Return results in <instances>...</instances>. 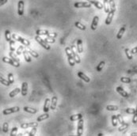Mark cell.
Here are the masks:
<instances>
[{"label": "cell", "instance_id": "28", "mask_svg": "<svg viewBox=\"0 0 137 136\" xmlns=\"http://www.w3.org/2000/svg\"><path fill=\"white\" fill-rule=\"evenodd\" d=\"M82 118V114H76V115H73V116H71L70 117V120L71 121H76V120H80V119Z\"/></svg>", "mask_w": 137, "mask_h": 136}, {"label": "cell", "instance_id": "15", "mask_svg": "<svg viewBox=\"0 0 137 136\" xmlns=\"http://www.w3.org/2000/svg\"><path fill=\"white\" fill-rule=\"evenodd\" d=\"M78 76L82 79V80L85 81L86 82H90V78L88 77L87 75H86L84 73H82V72H81V71H79V72H78Z\"/></svg>", "mask_w": 137, "mask_h": 136}, {"label": "cell", "instance_id": "44", "mask_svg": "<svg viewBox=\"0 0 137 136\" xmlns=\"http://www.w3.org/2000/svg\"><path fill=\"white\" fill-rule=\"evenodd\" d=\"M125 112L128 113V114H135L136 109H132V108H128V109H126V110H125Z\"/></svg>", "mask_w": 137, "mask_h": 136}, {"label": "cell", "instance_id": "6", "mask_svg": "<svg viewBox=\"0 0 137 136\" xmlns=\"http://www.w3.org/2000/svg\"><path fill=\"white\" fill-rule=\"evenodd\" d=\"M75 46L72 45V46L71 47V54H72V56H73V59L75 61V63H81V59H80V57L78 55V54L76 53V52H75Z\"/></svg>", "mask_w": 137, "mask_h": 136}, {"label": "cell", "instance_id": "12", "mask_svg": "<svg viewBox=\"0 0 137 136\" xmlns=\"http://www.w3.org/2000/svg\"><path fill=\"white\" fill-rule=\"evenodd\" d=\"M116 92H117L118 93H120L122 97H128V93L125 91V90H124V89L121 86H118V87H116Z\"/></svg>", "mask_w": 137, "mask_h": 136}, {"label": "cell", "instance_id": "19", "mask_svg": "<svg viewBox=\"0 0 137 136\" xmlns=\"http://www.w3.org/2000/svg\"><path fill=\"white\" fill-rule=\"evenodd\" d=\"M125 29H126V26H125V25H123V26L121 28V29L119 30L117 35H116V38L118 40H121L122 38V36H123L124 33L125 32Z\"/></svg>", "mask_w": 137, "mask_h": 136}, {"label": "cell", "instance_id": "47", "mask_svg": "<svg viewBox=\"0 0 137 136\" xmlns=\"http://www.w3.org/2000/svg\"><path fill=\"white\" fill-rule=\"evenodd\" d=\"M17 132H18V127H14L13 129H12V131H11V132H10V135L11 136L16 135H17Z\"/></svg>", "mask_w": 137, "mask_h": 136}, {"label": "cell", "instance_id": "33", "mask_svg": "<svg viewBox=\"0 0 137 136\" xmlns=\"http://www.w3.org/2000/svg\"><path fill=\"white\" fill-rule=\"evenodd\" d=\"M44 41L46 42V43H48V44H54L56 42L55 38L49 37V36H47V37L45 39H44Z\"/></svg>", "mask_w": 137, "mask_h": 136}, {"label": "cell", "instance_id": "50", "mask_svg": "<svg viewBox=\"0 0 137 136\" xmlns=\"http://www.w3.org/2000/svg\"><path fill=\"white\" fill-rule=\"evenodd\" d=\"M132 54H136L137 53V47H135L134 48H132V50L130 51Z\"/></svg>", "mask_w": 137, "mask_h": 136}, {"label": "cell", "instance_id": "27", "mask_svg": "<svg viewBox=\"0 0 137 136\" xmlns=\"http://www.w3.org/2000/svg\"><path fill=\"white\" fill-rule=\"evenodd\" d=\"M67 55V58H68V63H69L70 66L74 67L75 65V61L74 60L72 54H70V55Z\"/></svg>", "mask_w": 137, "mask_h": 136}, {"label": "cell", "instance_id": "36", "mask_svg": "<svg viewBox=\"0 0 137 136\" xmlns=\"http://www.w3.org/2000/svg\"><path fill=\"white\" fill-rule=\"evenodd\" d=\"M10 43V49L11 52H14L15 51V41L14 40H11V41L9 42Z\"/></svg>", "mask_w": 137, "mask_h": 136}, {"label": "cell", "instance_id": "46", "mask_svg": "<svg viewBox=\"0 0 137 136\" xmlns=\"http://www.w3.org/2000/svg\"><path fill=\"white\" fill-rule=\"evenodd\" d=\"M36 127H32V130H31V131L29 133V136H33L36 135Z\"/></svg>", "mask_w": 137, "mask_h": 136}, {"label": "cell", "instance_id": "2", "mask_svg": "<svg viewBox=\"0 0 137 136\" xmlns=\"http://www.w3.org/2000/svg\"><path fill=\"white\" fill-rule=\"evenodd\" d=\"M35 40L38 42L41 45L43 48H44V49H46V50H50V49H51V47L49 46V45H48V44L46 43V42L44 41V40L42 39L40 36L36 35V36H35Z\"/></svg>", "mask_w": 137, "mask_h": 136}, {"label": "cell", "instance_id": "51", "mask_svg": "<svg viewBox=\"0 0 137 136\" xmlns=\"http://www.w3.org/2000/svg\"><path fill=\"white\" fill-rule=\"evenodd\" d=\"M7 1H8V0H0V7H2V5L7 3Z\"/></svg>", "mask_w": 137, "mask_h": 136}, {"label": "cell", "instance_id": "23", "mask_svg": "<svg viewBox=\"0 0 137 136\" xmlns=\"http://www.w3.org/2000/svg\"><path fill=\"white\" fill-rule=\"evenodd\" d=\"M26 50L28 51V52L29 53V55H31L33 56V58H38L39 57V55H38V53L37 52H36L35 51H33V50H32L29 47H26Z\"/></svg>", "mask_w": 137, "mask_h": 136}, {"label": "cell", "instance_id": "20", "mask_svg": "<svg viewBox=\"0 0 137 136\" xmlns=\"http://www.w3.org/2000/svg\"><path fill=\"white\" fill-rule=\"evenodd\" d=\"M22 53H23V55H24V58L25 59V61H26L27 63H30V62L32 61V59H31L29 53L28 52V51L26 49H24L23 52H22Z\"/></svg>", "mask_w": 137, "mask_h": 136}, {"label": "cell", "instance_id": "42", "mask_svg": "<svg viewBox=\"0 0 137 136\" xmlns=\"http://www.w3.org/2000/svg\"><path fill=\"white\" fill-rule=\"evenodd\" d=\"M8 128H9V124H8L7 122H5L3 123V126H2V131H3L4 133H7Z\"/></svg>", "mask_w": 137, "mask_h": 136}, {"label": "cell", "instance_id": "52", "mask_svg": "<svg viewBox=\"0 0 137 136\" xmlns=\"http://www.w3.org/2000/svg\"><path fill=\"white\" fill-rule=\"evenodd\" d=\"M132 136H136V135H137V133H132V135H131Z\"/></svg>", "mask_w": 137, "mask_h": 136}, {"label": "cell", "instance_id": "8", "mask_svg": "<svg viewBox=\"0 0 137 136\" xmlns=\"http://www.w3.org/2000/svg\"><path fill=\"white\" fill-rule=\"evenodd\" d=\"M18 14L19 16H22L24 14V1L20 0L18 4Z\"/></svg>", "mask_w": 137, "mask_h": 136}, {"label": "cell", "instance_id": "29", "mask_svg": "<svg viewBox=\"0 0 137 136\" xmlns=\"http://www.w3.org/2000/svg\"><path fill=\"white\" fill-rule=\"evenodd\" d=\"M2 61H3L4 63H9V64H10V65H12V66L15 67V64H14V61H13L10 58H8V57H3V58H2Z\"/></svg>", "mask_w": 137, "mask_h": 136}, {"label": "cell", "instance_id": "21", "mask_svg": "<svg viewBox=\"0 0 137 136\" xmlns=\"http://www.w3.org/2000/svg\"><path fill=\"white\" fill-rule=\"evenodd\" d=\"M103 8L104 11L105 13H109L110 10L109 8V0H103Z\"/></svg>", "mask_w": 137, "mask_h": 136}, {"label": "cell", "instance_id": "14", "mask_svg": "<svg viewBox=\"0 0 137 136\" xmlns=\"http://www.w3.org/2000/svg\"><path fill=\"white\" fill-rule=\"evenodd\" d=\"M87 1L90 2V3L94 5L98 9H99V10L103 9V5H102L101 2H99L98 1H97V0H87Z\"/></svg>", "mask_w": 137, "mask_h": 136}, {"label": "cell", "instance_id": "3", "mask_svg": "<svg viewBox=\"0 0 137 136\" xmlns=\"http://www.w3.org/2000/svg\"><path fill=\"white\" fill-rule=\"evenodd\" d=\"M91 3L90 2H77L74 4V7L75 8H90L91 7Z\"/></svg>", "mask_w": 137, "mask_h": 136}, {"label": "cell", "instance_id": "34", "mask_svg": "<svg viewBox=\"0 0 137 136\" xmlns=\"http://www.w3.org/2000/svg\"><path fill=\"white\" fill-rule=\"evenodd\" d=\"M106 109L108 111H117L118 107L116 105H107Z\"/></svg>", "mask_w": 137, "mask_h": 136}, {"label": "cell", "instance_id": "4", "mask_svg": "<svg viewBox=\"0 0 137 136\" xmlns=\"http://www.w3.org/2000/svg\"><path fill=\"white\" fill-rule=\"evenodd\" d=\"M9 55H10V58L12 59L14 61V64H15V67H18L20 66V61H19V59L17 57V54H14V52H11L9 53Z\"/></svg>", "mask_w": 137, "mask_h": 136}, {"label": "cell", "instance_id": "53", "mask_svg": "<svg viewBox=\"0 0 137 136\" xmlns=\"http://www.w3.org/2000/svg\"><path fill=\"white\" fill-rule=\"evenodd\" d=\"M136 112L137 113V106H136Z\"/></svg>", "mask_w": 137, "mask_h": 136}, {"label": "cell", "instance_id": "18", "mask_svg": "<svg viewBox=\"0 0 137 136\" xmlns=\"http://www.w3.org/2000/svg\"><path fill=\"white\" fill-rule=\"evenodd\" d=\"M77 51L79 53H82L83 52V47H82V40H78L77 41Z\"/></svg>", "mask_w": 137, "mask_h": 136}, {"label": "cell", "instance_id": "45", "mask_svg": "<svg viewBox=\"0 0 137 136\" xmlns=\"http://www.w3.org/2000/svg\"><path fill=\"white\" fill-rule=\"evenodd\" d=\"M121 82H123V83H129V82H131V79L129 78H126V77L121 78Z\"/></svg>", "mask_w": 137, "mask_h": 136}, {"label": "cell", "instance_id": "39", "mask_svg": "<svg viewBox=\"0 0 137 136\" xmlns=\"http://www.w3.org/2000/svg\"><path fill=\"white\" fill-rule=\"evenodd\" d=\"M116 118H117L118 123L121 124V125H122V124L124 123V119H123V117H122V116H121V114L116 115Z\"/></svg>", "mask_w": 137, "mask_h": 136}, {"label": "cell", "instance_id": "41", "mask_svg": "<svg viewBox=\"0 0 137 136\" xmlns=\"http://www.w3.org/2000/svg\"><path fill=\"white\" fill-rule=\"evenodd\" d=\"M8 82H10V84H13L14 82V75L13 74H8Z\"/></svg>", "mask_w": 137, "mask_h": 136}, {"label": "cell", "instance_id": "31", "mask_svg": "<svg viewBox=\"0 0 137 136\" xmlns=\"http://www.w3.org/2000/svg\"><path fill=\"white\" fill-rule=\"evenodd\" d=\"M109 8L110 10H113L115 12L116 11V4L114 0H109Z\"/></svg>", "mask_w": 137, "mask_h": 136}, {"label": "cell", "instance_id": "25", "mask_svg": "<svg viewBox=\"0 0 137 136\" xmlns=\"http://www.w3.org/2000/svg\"><path fill=\"white\" fill-rule=\"evenodd\" d=\"M48 118H49V114H48V112H45L44 114H42V115L40 116L36 120H37V122H41L44 120H47Z\"/></svg>", "mask_w": 137, "mask_h": 136}, {"label": "cell", "instance_id": "13", "mask_svg": "<svg viewBox=\"0 0 137 136\" xmlns=\"http://www.w3.org/2000/svg\"><path fill=\"white\" fill-rule=\"evenodd\" d=\"M21 92H22V95L23 96V97H25V96L27 95V93H28V83L27 82H23V83H22Z\"/></svg>", "mask_w": 137, "mask_h": 136}, {"label": "cell", "instance_id": "24", "mask_svg": "<svg viewBox=\"0 0 137 136\" xmlns=\"http://www.w3.org/2000/svg\"><path fill=\"white\" fill-rule=\"evenodd\" d=\"M50 33L47 30H42V29H37L36 31V34L38 36H48Z\"/></svg>", "mask_w": 137, "mask_h": 136}, {"label": "cell", "instance_id": "30", "mask_svg": "<svg viewBox=\"0 0 137 136\" xmlns=\"http://www.w3.org/2000/svg\"><path fill=\"white\" fill-rule=\"evenodd\" d=\"M75 26L76 28H78V29H81V30H86V29H87L85 25H82V23H80L79 21H76V22H75Z\"/></svg>", "mask_w": 137, "mask_h": 136}, {"label": "cell", "instance_id": "9", "mask_svg": "<svg viewBox=\"0 0 137 136\" xmlns=\"http://www.w3.org/2000/svg\"><path fill=\"white\" fill-rule=\"evenodd\" d=\"M114 14H115L114 11L109 10V12L108 13L107 18H106V19H105V24H106V25H110L111 24V22H112V21H113Z\"/></svg>", "mask_w": 137, "mask_h": 136}, {"label": "cell", "instance_id": "7", "mask_svg": "<svg viewBox=\"0 0 137 136\" xmlns=\"http://www.w3.org/2000/svg\"><path fill=\"white\" fill-rule=\"evenodd\" d=\"M19 110H20V108L19 107H13V108H10V109H4L3 112H2V113H3V115L7 116V115L11 114V113L19 112Z\"/></svg>", "mask_w": 137, "mask_h": 136}, {"label": "cell", "instance_id": "35", "mask_svg": "<svg viewBox=\"0 0 137 136\" xmlns=\"http://www.w3.org/2000/svg\"><path fill=\"white\" fill-rule=\"evenodd\" d=\"M112 124L113 127H116L118 124L117 118H116V115H113L112 116Z\"/></svg>", "mask_w": 137, "mask_h": 136}, {"label": "cell", "instance_id": "22", "mask_svg": "<svg viewBox=\"0 0 137 136\" xmlns=\"http://www.w3.org/2000/svg\"><path fill=\"white\" fill-rule=\"evenodd\" d=\"M23 110L25 112H29V113H31V114H35V113L37 112V110L36 109H33V108H31V107H24Z\"/></svg>", "mask_w": 137, "mask_h": 136}, {"label": "cell", "instance_id": "5", "mask_svg": "<svg viewBox=\"0 0 137 136\" xmlns=\"http://www.w3.org/2000/svg\"><path fill=\"white\" fill-rule=\"evenodd\" d=\"M83 120L82 118L79 120L78 122V128H77V135L81 136L82 135V132H83Z\"/></svg>", "mask_w": 137, "mask_h": 136}, {"label": "cell", "instance_id": "1", "mask_svg": "<svg viewBox=\"0 0 137 136\" xmlns=\"http://www.w3.org/2000/svg\"><path fill=\"white\" fill-rule=\"evenodd\" d=\"M12 38H13L14 40H15V41L20 42V43H22L23 45H25V47L30 46V42L28 40L25 39V38H22V37H21L20 36L17 35V34H15V33L12 34Z\"/></svg>", "mask_w": 137, "mask_h": 136}, {"label": "cell", "instance_id": "16", "mask_svg": "<svg viewBox=\"0 0 137 136\" xmlns=\"http://www.w3.org/2000/svg\"><path fill=\"white\" fill-rule=\"evenodd\" d=\"M50 100L49 98H46L45 99V101H44V108H43V110H44V112H48L50 109Z\"/></svg>", "mask_w": 137, "mask_h": 136}, {"label": "cell", "instance_id": "40", "mask_svg": "<svg viewBox=\"0 0 137 136\" xmlns=\"http://www.w3.org/2000/svg\"><path fill=\"white\" fill-rule=\"evenodd\" d=\"M124 52H125V54H126V56H127V58L128 59H132V54L130 52V50L128 49V48H126L124 50Z\"/></svg>", "mask_w": 137, "mask_h": 136}, {"label": "cell", "instance_id": "49", "mask_svg": "<svg viewBox=\"0 0 137 136\" xmlns=\"http://www.w3.org/2000/svg\"><path fill=\"white\" fill-rule=\"evenodd\" d=\"M133 118H132V122L133 123H137V113L136 112L135 114H133Z\"/></svg>", "mask_w": 137, "mask_h": 136}, {"label": "cell", "instance_id": "48", "mask_svg": "<svg viewBox=\"0 0 137 136\" xmlns=\"http://www.w3.org/2000/svg\"><path fill=\"white\" fill-rule=\"evenodd\" d=\"M128 127V124L127 123H124V124H122V125L120 127V128H119V131H123L124 130H125Z\"/></svg>", "mask_w": 137, "mask_h": 136}, {"label": "cell", "instance_id": "10", "mask_svg": "<svg viewBox=\"0 0 137 136\" xmlns=\"http://www.w3.org/2000/svg\"><path fill=\"white\" fill-rule=\"evenodd\" d=\"M38 123H22L21 124V128L22 129H25V128H29V127H37Z\"/></svg>", "mask_w": 137, "mask_h": 136}, {"label": "cell", "instance_id": "26", "mask_svg": "<svg viewBox=\"0 0 137 136\" xmlns=\"http://www.w3.org/2000/svg\"><path fill=\"white\" fill-rule=\"evenodd\" d=\"M21 92V89H19V88H16V89H14V90H12L10 93H9V97H14L16 95H18V93Z\"/></svg>", "mask_w": 137, "mask_h": 136}, {"label": "cell", "instance_id": "38", "mask_svg": "<svg viewBox=\"0 0 137 136\" xmlns=\"http://www.w3.org/2000/svg\"><path fill=\"white\" fill-rule=\"evenodd\" d=\"M105 63L104 61H101V63H99V64H98V66L97 67V71H98V72H100V71H101V70H102V68L104 67V66H105Z\"/></svg>", "mask_w": 137, "mask_h": 136}, {"label": "cell", "instance_id": "43", "mask_svg": "<svg viewBox=\"0 0 137 136\" xmlns=\"http://www.w3.org/2000/svg\"><path fill=\"white\" fill-rule=\"evenodd\" d=\"M23 50H24V46H23V45H21V46H19L18 48L17 49V52H16L17 55H21V54L22 53V52H23Z\"/></svg>", "mask_w": 137, "mask_h": 136}, {"label": "cell", "instance_id": "32", "mask_svg": "<svg viewBox=\"0 0 137 136\" xmlns=\"http://www.w3.org/2000/svg\"><path fill=\"white\" fill-rule=\"evenodd\" d=\"M5 38L8 42H10L11 41L12 36H11V33H10V30H6V32H5Z\"/></svg>", "mask_w": 137, "mask_h": 136}, {"label": "cell", "instance_id": "17", "mask_svg": "<svg viewBox=\"0 0 137 136\" xmlns=\"http://www.w3.org/2000/svg\"><path fill=\"white\" fill-rule=\"evenodd\" d=\"M56 104H57V97L56 96H54L52 98V101H51V104H50L51 109L55 110L56 109Z\"/></svg>", "mask_w": 137, "mask_h": 136}, {"label": "cell", "instance_id": "11", "mask_svg": "<svg viewBox=\"0 0 137 136\" xmlns=\"http://www.w3.org/2000/svg\"><path fill=\"white\" fill-rule=\"evenodd\" d=\"M98 21H99V18L98 16H95L94 18H93L92 23H91V29L92 30H95L98 27Z\"/></svg>", "mask_w": 137, "mask_h": 136}, {"label": "cell", "instance_id": "37", "mask_svg": "<svg viewBox=\"0 0 137 136\" xmlns=\"http://www.w3.org/2000/svg\"><path fill=\"white\" fill-rule=\"evenodd\" d=\"M0 82H1L2 85H4V86H9L10 85L9 82H8L7 80H6V79H4L2 77H1V76H0Z\"/></svg>", "mask_w": 137, "mask_h": 136}]
</instances>
